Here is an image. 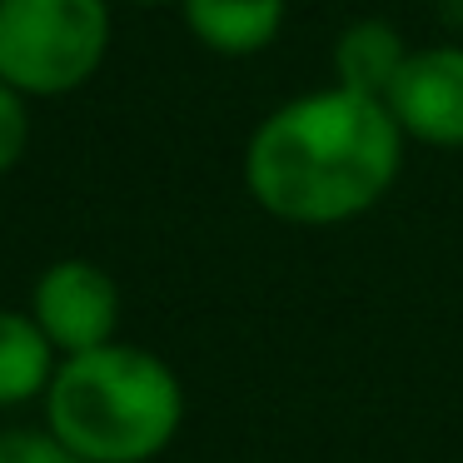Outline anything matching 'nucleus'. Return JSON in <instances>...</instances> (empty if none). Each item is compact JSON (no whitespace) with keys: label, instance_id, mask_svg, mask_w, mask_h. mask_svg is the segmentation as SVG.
Listing matches in <instances>:
<instances>
[{"label":"nucleus","instance_id":"obj_1","mask_svg":"<svg viewBox=\"0 0 463 463\" xmlns=\"http://www.w3.org/2000/svg\"><path fill=\"white\" fill-rule=\"evenodd\" d=\"M409 135L383 100L344 85L274 105L244 145V190L264 214L329 230L369 214L399 184Z\"/></svg>","mask_w":463,"mask_h":463},{"label":"nucleus","instance_id":"obj_2","mask_svg":"<svg viewBox=\"0 0 463 463\" xmlns=\"http://www.w3.org/2000/svg\"><path fill=\"white\" fill-rule=\"evenodd\" d=\"M184 423V383L155 349L100 344L65 354L45 389V429L85 463H150Z\"/></svg>","mask_w":463,"mask_h":463},{"label":"nucleus","instance_id":"obj_3","mask_svg":"<svg viewBox=\"0 0 463 463\" xmlns=\"http://www.w3.org/2000/svg\"><path fill=\"white\" fill-rule=\"evenodd\" d=\"M110 55V0H0V80L31 100L80 90Z\"/></svg>","mask_w":463,"mask_h":463},{"label":"nucleus","instance_id":"obj_4","mask_svg":"<svg viewBox=\"0 0 463 463\" xmlns=\"http://www.w3.org/2000/svg\"><path fill=\"white\" fill-rule=\"evenodd\" d=\"M383 105L413 145L463 150V41L409 51Z\"/></svg>","mask_w":463,"mask_h":463},{"label":"nucleus","instance_id":"obj_5","mask_svg":"<svg viewBox=\"0 0 463 463\" xmlns=\"http://www.w3.org/2000/svg\"><path fill=\"white\" fill-rule=\"evenodd\" d=\"M31 314L55 344V354H85L115 339L120 324V289H115L110 269L95 260H55L51 269L35 279Z\"/></svg>","mask_w":463,"mask_h":463},{"label":"nucleus","instance_id":"obj_6","mask_svg":"<svg viewBox=\"0 0 463 463\" xmlns=\"http://www.w3.org/2000/svg\"><path fill=\"white\" fill-rule=\"evenodd\" d=\"M180 11L184 31L204 51L224 55V61H244L279 41L284 21H289V0H180Z\"/></svg>","mask_w":463,"mask_h":463},{"label":"nucleus","instance_id":"obj_7","mask_svg":"<svg viewBox=\"0 0 463 463\" xmlns=\"http://www.w3.org/2000/svg\"><path fill=\"white\" fill-rule=\"evenodd\" d=\"M413 45L403 41V31L393 21H383V15H359V21H349L339 31V41H334V85H344V90L354 95H369V100H383V95L393 90V80H399L403 61H409Z\"/></svg>","mask_w":463,"mask_h":463},{"label":"nucleus","instance_id":"obj_8","mask_svg":"<svg viewBox=\"0 0 463 463\" xmlns=\"http://www.w3.org/2000/svg\"><path fill=\"white\" fill-rule=\"evenodd\" d=\"M55 379V344L35 324V314L0 309V409L41 399Z\"/></svg>","mask_w":463,"mask_h":463},{"label":"nucleus","instance_id":"obj_9","mask_svg":"<svg viewBox=\"0 0 463 463\" xmlns=\"http://www.w3.org/2000/svg\"><path fill=\"white\" fill-rule=\"evenodd\" d=\"M31 95H21L15 85L0 80V175H11L21 165L25 145H31V110H25Z\"/></svg>","mask_w":463,"mask_h":463},{"label":"nucleus","instance_id":"obj_10","mask_svg":"<svg viewBox=\"0 0 463 463\" xmlns=\"http://www.w3.org/2000/svg\"><path fill=\"white\" fill-rule=\"evenodd\" d=\"M0 463H85V458H75L51 429L45 433L15 429V433H0Z\"/></svg>","mask_w":463,"mask_h":463},{"label":"nucleus","instance_id":"obj_11","mask_svg":"<svg viewBox=\"0 0 463 463\" xmlns=\"http://www.w3.org/2000/svg\"><path fill=\"white\" fill-rule=\"evenodd\" d=\"M433 15L463 41V0H433Z\"/></svg>","mask_w":463,"mask_h":463},{"label":"nucleus","instance_id":"obj_12","mask_svg":"<svg viewBox=\"0 0 463 463\" xmlns=\"http://www.w3.org/2000/svg\"><path fill=\"white\" fill-rule=\"evenodd\" d=\"M135 5H160V0H135Z\"/></svg>","mask_w":463,"mask_h":463}]
</instances>
